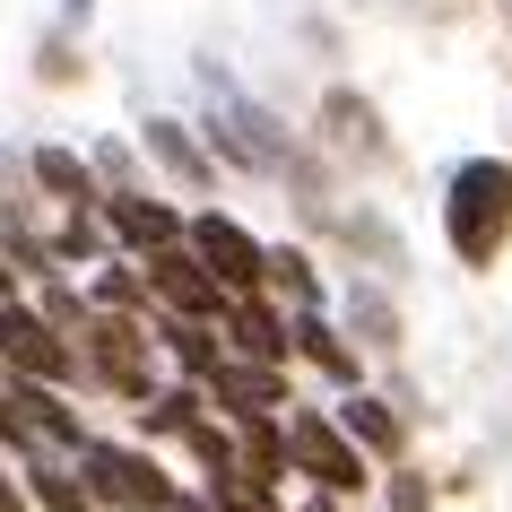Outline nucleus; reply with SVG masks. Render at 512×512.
I'll list each match as a JSON object with an SVG mask.
<instances>
[{
    "label": "nucleus",
    "mask_w": 512,
    "mask_h": 512,
    "mask_svg": "<svg viewBox=\"0 0 512 512\" xmlns=\"http://www.w3.org/2000/svg\"><path fill=\"white\" fill-rule=\"evenodd\" d=\"M235 469H243V478H252V486H278V478H287V469H296V460H287V426H278V417H270V408H261V417H235Z\"/></svg>",
    "instance_id": "ddd939ff"
},
{
    "label": "nucleus",
    "mask_w": 512,
    "mask_h": 512,
    "mask_svg": "<svg viewBox=\"0 0 512 512\" xmlns=\"http://www.w3.org/2000/svg\"><path fill=\"white\" fill-rule=\"evenodd\" d=\"M96 304H105V313H139V304H148V278L105 270V278H96Z\"/></svg>",
    "instance_id": "412c9836"
},
{
    "label": "nucleus",
    "mask_w": 512,
    "mask_h": 512,
    "mask_svg": "<svg viewBox=\"0 0 512 512\" xmlns=\"http://www.w3.org/2000/svg\"><path fill=\"white\" fill-rule=\"evenodd\" d=\"M183 243L209 261V278L226 287V296H261V287H270V243H252L235 217H217V209L183 217Z\"/></svg>",
    "instance_id": "423d86ee"
},
{
    "label": "nucleus",
    "mask_w": 512,
    "mask_h": 512,
    "mask_svg": "<svg viewBox=\"0 0 512 512\" xmlns=\"http://www.w3.org/2000/svg\"><path fill=\"white\" fill-rule=\"evenodd\" d=\"M443 235H452V252L469 270H486L512 243V165L504 157H469L443 183Z\"/></svg>",
    "instance_id": "f257e3e1"
},
{
    "label": "nucleus",
    "mask_w": 512,
    "mask_h": 512,
    "mask_svg": "<svg viewBox=\"0 0 512 512\" xmlns=\"http://www.w3.org/2000/svg\"><path fill=\"white\" fill-rule=\"evenodd\" d=\"M287 339H296V356H304V365H322L330 382H356V356H348V339H339V330L322 322V304H296Z\"/></svg>",
    "instance_id": "4468645a"
},
{
    "label": "nucleus",
    "mask_w": 512,
    "mask_h": 512,
    "mask_svg": "<svg viewBox=\"0 0 512 512\" xmlns=\"http://www.w3.org/2000/svg\"><path fill=\"white\" fill-rule=\"evenodd\" d=\"M174 512H217V495H209V504H200V495H174Z\"/></svg>",
    "instance_id": "b1692460"
},
{
    "label": "nucleus",
    "mask_w": 512,
    "mask_h": 512,
    "mask_svg": "<svg viewBox=\"0 0 512 512\" xmlns=\"http://www.w3.org/2000/svg\"><path fill=\"white\" fill-rule=\"evenodd\" d=\"M148 157H157L165 174H183V183H209V157H200V139H191L183 122H148Z\"/></svg>",
    "instance_id": "f3484780"
},
{
    "label": "nucleus",
    "mask_w": 512,
    "mask_h": 512,
    "mask_svg": "<svg viewBox=\"0 0 512 512\" xmlns=\"http://www.w3.org/2000/svg\"><path fill=\"white\" fill-rule=\"evenodd\" d=\"M339 426H348L365 452H400V417H391L382 400H348V408H339Z\"/></svg>",
    "instance_id": "6ab92c4d"
},
{
    "label": "nucleus",
    "mask_w": 512,
    "mask_h": 512,
    "mask_svg": "<svg viewBox=\"0 0 512 512\" xmlns=\"http://www.w3.org/2000/svg\"><path fill=\"white\" fill-rule=\"evenodd\" d=\"M79 478H87V495L113 504V512H174V478H165L139 443H96V434H87L79 443Z\"/></svg>",
    "instance_id": "f03ea898"
},
{
    "label": "nucleus",
    "mask_w": 512,
    "mask_h": 512,
    "mask_svg": "<svg viewBox=\"0 0 512 512\" xmlns=\"http://www.w3.org/2000/svg\"><path fill=\"white\" fill-rule=\"evenodd\" d=\"M191 417H200V382H174V391L139 400V434H191Z\"/></svg>",
    "instance_id": "a211bd4d"
},
{
    "label": "nucleus",
    "mask_w": 512,
    "mask_h": 512,
    "mask_svg": "<svg viewBox=\"0 0 512 512\" xmlns=\"http://www.w3.org/2000/svg\"><path fill=\"white\" fill-rule=\"evenodd\" d=\"M200 79H209V96H217V148H226L235 165H252V174H278V165H287V148H278L270 113H261V105H243V96L217 79V70H200Z\"/></svg>",
    "instance_id": "6e6552de"
},
{
    "label": "nucleus",
    "mask_w": 512,
    "mask_h": 512,
    "mask_svg": "<svg viewBox=\"0 0 512 512\" xmlns=\"http://www.w3.org/2000/svg\"><path fill=\"white\" fill-rule=\"evenodd\" d=\"M27 495H35V512H105L96 495H87V478H70V469H53L44 452L27 460Z\"/></svg>",
    "instance_id": "dca6fc26"
},
{
    "label": "nucleus",
    "mask_w": 512,
    "mask_h": 512,
    "mask_svg": "<svg viewBox=\"0 0 512 512\" xmlns=\"http://www.w3.org/2000/svg\"><path fill=\"white\" fill-rule=\"evenodd\" d=\"M304 512H339V495H313V504H304Z\"/></svg>",
    "instance_id": "a878e982"
},
{
    "label": "nucleus",
    "mask_w": 512,
    "mask_h": 512,
    "mask_svg": "<svg viewBox=\"0 0 512 512\" xmlns=\"http://www.w3.org/2000/svg\"><path fill=\"white\" fill-rule=\"evenodd\" d=\"M226 339H235V356H252V365H287V313L278 304H261V296H235L226 304Z\"/></svg>",
    "instance_id": "9b49d317"
},
{
    "label": "nucleus",
    "mask_w": 512,
    "mask_h": 512,
    "mask_svg": "<svg viewBox=\"0 0 512 512\" xmlns=\"http://www.w3.org/2000/svg\"><path fill=\"white\" fill-rule=\"evenodd\" d=\"M0 512H35V495H27L18 478H0Z\"/></svg>",
    "instance_id": "4be33fe9"
},
{
    "label": "nucleus",
    "mask_w": 512,
    "mask_h": 512,
    "mask_svg": "<svg viewBox=\"0 0 512 512\" xmlns=\"http://www.w3.org/2000/svg\"><path fill=\"white\" fill-rule=\"evenodd\" d=\"M0 365L27 382H70L79 374V348H70V330L44 313V304H0Z\"/></svg>",
    "instance_id": "20e7f679"
},
{
    "label": "nucleus",
    "mask_w": 512,
    "mask_h": 512,
    "mask_svg": "<svg viewBox=\"0 0 512 512\" xmlns=\"http://www.w3.org/2000/svg\"><path fill=\"white\" fill-rule=\"evenodd\" d=\"M9 296H18V270H9V261H0V304H9Z\"/></svg>",
    "instance_id": "393cba45"
},
{
    "label": "nucleus",
    "mask_w": 512,
    "mask_h": 512,
    "mask_svg": "<svg viewBox=\"0 0 512 512\" xmlns=\"http://www.w3.org/2000/svg\"><path fill=\"white\" fill-rule=\"evenodd\" d=\"M27 174H35V191H53L61 209H105V183H96V165L79 148H35Z\"/></svg>",
    "instance_id": "f8f14e48"
},
{
    "label": "nucleus",
    "mask_w": 512,
    "mask_h": 512,
    "mask_svg": "<svg viewBox=\"0 0 512 512\" xmlns=\"http://www.w3.org/2000/svg\"><path fill=\"white\" fill-rule=\"evenodd\" d=\"M270 287H287L296 304H322V287H313V261H304V252H270Z\"/></svg>",
    "instance_id": "aec40b11"
},
{
    "label": "nucleus",
    "mask_w": 512,
    "mask_h": 512,
    "mask_svg": "<svg viewBox=\"0 0 512 512\" xmlns=\"http://www.w3.org/2000/svg\"><path fill=\"white\" fill-rule=\"evenodd\" d=\"M148 296H165V313H191V322H226V287L209 278V261L191 252V243H165L148 252Z\"/></svg>",
    "instance_id": "0eeeda50"
},
{
    "label": "nucleus",
    "mask_w": 512,
    "mask_h": 512,
    "mask_svg": "<svg viewBox=\"0 0 512 512\" xmlns=\"http://www.w3.org/2000/svg\"><path fill=\"white\" fill-rule=\"evenodd\" d=\"M226 417H261V408H296L287 400V374L278 365H252V356H217V374L200 382Z\"/></svg>",
    "instance_id": "1a4fd4ad"
},
{
    "label": "nucleus",
    "mask_w": 512,
    "mask_h": 512,
    "mask_svg": "<svg viewBox=\"0 0 512 512\" xmlns=\"http://www.w3.org/2000/svg\"><path fill=\"white\" fill-rule=\"evenodd\" d=\"M70 348L96 365V382H105V391H122V400H148V330H139L131 313H105V304H96V313L70 330Z\"/></svg>",
    "instance_id": "39448f33"
},
{
    "label": "nucleus",
    "mask_w": 512,
    "mask_h": 512,
    "mask_svg": "<svg viewBox=\"0 0 512 512\" xmlns=\"http://www.w3.org/2000/svg\"><path fill=\"white\" fill-rule=\"evenodd\" d=\"M157 339H165V356L183 365V382H209V374H217V356H226V348L209 339V322H191V313H165Z\"/></svg>",
    "instance_id": "2eb2a0df"
},
{
    "label": "nucleus",
    "mask_w": 512,
    "mask_h": 512,
    "mask_svg": "<svg viewBox=\"0 0 512 512\" xmlns=\"http://www.w3.org/2000/svg\"><path fill=\"white\" fill-rule=\"evenodd\" d=\"M287 460H296V478H313L322 495H365V443H356L348 426H330V417H313V408H296L287 417Z\"/></svg>",
    "instance_id": "7ed1b4c3"
},
{
    "label": "nucleus",
    "mask_w": 512,
    "mask_h": 512,
    "mask_svg": "<svg viewBox=\"0 0 512 512\" xmlns=\"http://www.w3.org/2000/svg\"><path fill=\"white\" fill-rule=\"evenodd\" d=\"M391 512H426V486H408V478H400V486H391Z\"/></svg>",
    "instance_id": "5701e85b"
},
{
    "label": "nucleus",
    "mask_w": 512,
    "mask_h": 512,
    "mask_svg": "<svg viewBox=\"0 0 512 512\" xmlns=\"http://www.w3.org/2000/svg\"><path fill=\"white\" fill-rule=\"evenodd\" d=\"M105 226H113V243H131V252L183 243V209H174V200H148V191H105Z\"/></svg>",
    "instance_id": "9d476101"
}]
</instances>
